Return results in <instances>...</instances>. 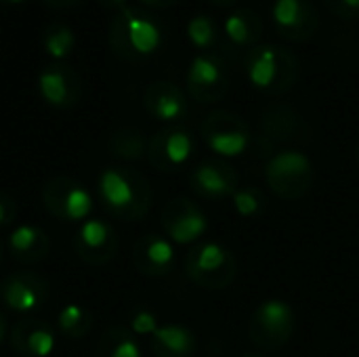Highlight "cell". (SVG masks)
Masks as SVG:
<instances>
[{
  "label": "cell",
  "mask_w": 359,
  "mask_h": 357,
  "mask_svg": "<svg viewBox=\"0 0 359 357\" xmlns=\"http://www.w3.org/2000/svg\"><path fill=\"white\" fill-rule=\"evenodd\" d=\"M242 357H267V356H263V353H246V356H242Z\"/></svg>",
  "instance_id": "40"
},
{
  "label": "cell",
  "mask_w": 359,
  "mask_h": 357,
  "mask_svg": "<svg viewBox=\"0 0 359 357\" xmlns=\"http://www.w3.org/2000/svg\"><path fill=\"white\" fill-rule=\"evenodd\" d=\"M187 40L202 53H212L223 42V29L210 15H194L187 21Z\"/></svg>",
  "instance_id": "26"
},
{
  "label": "cell",
  "mask_w": 359,
  "mask_h": 357,
  "mask_svg": "<svg viewBox=\"0 0 359 357\" xmlns=\"http://www.w3.org/2000/svg\"><path fill=\"white\" fill-rule=\"evenodd\" d=\"M194 154H196V139L185 126L179 124H168L156 130L147 143L149 164L164 175L183 170L194 158Z\"/></svg>",
  "instance_id": "9"
},
{
  "label": "cell",
  "mask_w": 359,
  "mask_h": 357,
  "mask_svg": "<svg viewBox=\"0 0 359 357\" xmlns=\"http://www.w3.org/2000/svg\"><path fill=\"white\" fill-rule=\"evenodd\" d=\"M101 6H105V8H116V11H120L122 6H124V2L126 0H97Z\"/></svg>",
  "instance_id": "35"
},
{
  "label": "cell",
  "mask_w": 359,
  "mask_h": 357,
  "mask_svg": "<svg viewBox=\"0 0 359 357\" xmlns=\"http://www.w3.org/2000/svg\"><path fill=\"white\" fill-rule=\"evenodd\" d=\"M208 2H212L215 6H223V8H227V6H236L238 2H242V0H208Z\"/></svg>",
  "instance_id": "36"
},
{
  "label": "cell",
  "mask_w": 359,
  "mask_h": 357,
  "mask_svg": "<svg viewBox=\"0 0 359 357\" xmlns=\"http://www.w3.org/2000/svg\"><path fill=\"white\" fill-rule=\"evenodd\" d=\"M42 46L48 57H53L55 61H63L72 55L76 46V34L67 23H50L42 34Z\"/></svg>",
  "instance_id": "28"
},
{
  "label": "cell",
  "mask_w": 359,
  "mask_h": 357,
  "mask_svg": "<svg viewBox=\"0 0 359 357\" xmlns=\"http://www.w3.org/2000/svg\"><path fill=\"white\" fill-rule=\"evenodd\" d=\"M187 95L202 105L221 101L229 90V69L217 53H200L191 59L185 74Z\"/></svg>",
  "instance_id": "10"
},
{
  "label": "cell",
  "mask_w": 359,
  "mask_h": 357,
  "mask_svg": "<svg viewBox=\"0 0 359 357\" xmlns=\"http://www.w3.org/2000/svg\"><path fill=\"white\" fill-rule=\"evenodd\" d=\"M93 324H95L93 314L86 307L76 305V303L63 307L57 316V330L67 341H80L88 337L93 330Z\"/></svg>",
  "instance_id": "27"
},
{
  "label": "cell",
  "mask_w": 359,
  "mask_h": 357,
  "mask_svg": "<svg viewBox=\"0 0 359 357\" xmlns=\"http://www.w3.org/2000/svg\"><path fill=\"white\" fill-rule=\"evenodd\" d=\"M38 93L46 105L55 109H72L82 97V80L65 61H50L38 76Z\"/></svg>",
  "instance_id": "16"
},
{
  "label": "cell",
  "mask_w": 359,
  "mask_h": 357,
  "mask_svg": "<svg viewBox=\"0 0 359 357\" xmlns=\"http://www.w3.org/2000/svg\"><path fill=\"white\" fill-rule=\"evenodd\" d=\"M141 4H145L147 8H168L172 4H177L179 0H139Z\"/></svg>",
  "instance_id": "33"
},
{
  "label": "cell",
  "mask_w": 359,
  "mask_h": 357,
  "mask_svg": "<svg viewBox=\"0 0 359 357\" xmlns=\"http://www.w3.org/2000/svg\"><path fill=\"white\" fill-rule=\"evenodd\" d=\"M156 357H194L198 349L196 335L181 324H164L149 339Z\"/></svg>",
  "instance_id": "23"
},
{
  "label": "cell",
  "mask_w": 359,
  "mask_h": 357,
  "mask_svg": "<svg viewBox=\"0 0 359 357\" xmlns=\"http://www.w3.org/2000/svg\"><path fill=\"white\" fill-rule=\"evenodd\" d=\"M143 107L145 112L164 124L181 122L189 112L187 93L170 80H156L143 93Z\"/></svg>",
  "instance_id": "19"
},
{
  "label": "cell",
  "mask_w": 359,
  "mask_h": 357,
  "mask_svg": "<svg viewBox=\"0 0 359 357\" xmlns=\"http://www.w3.org/2000/svg\"><path fill=\"white\" fill-rule=\"evenodd\" d=\"M50 299V284L36 271H13L0 278V303L15 314L40 311Z\"/></svg>",
  "instance_id": "12"
},
{
  "label": "cell",
  "mask_w": 359,
  "mask_h": 357,
  "mask_svg": "<svg viewBox=\"0 0 359 357\" xmlns=\"http://www.w3.org/2000/svg\"><path fill=\"white\" fill-rule=\"evenodd\" d=\"M223 42L233 50H252L263 38V19L257 11L242 6L229 11L223 21Z\"/></svg>",
  "instance_id": "21"
},
{
  "label": "cell",
  "mask_w": 359,
  "mask_h": 357,
  "mask_svg": "<svg viewBox=\"0 0 359 357\" xmlns=\"http://www.w3.org/2000/svg\"><path fill=\"white\" fill-rule=\"evenodd\" d=\"M107 42L116 57L128 63H139L162 48L164 27L149 11L122 6L109 23Z\"/></svg>",
  "instance_id": "2"
},
{
  "label": "cell",
  "mask_w": 359,
  "mask_h": 357,
  "mask_svg": "<svg viewBox=\"0 0 359 357\" xmlns=\"http://www.w3.org/2000/svg\"><path fill=\"white\" fill-rule=\"evenodd\" d=\"M17 219V202L6 194L0 191V227H8Z\"/></svg>",
  "instance_id": "32"
},
{
  "label": "cell",
  "mask_w": 359,
  "mask_h": 357,
  "mask_svg": "<svg viewBox=\"0 0 359 357\" xmlns=\"http://www.w3.org/2000/svg\"><path fill=\"white\" fill-rule=\"evenodd\" d=\"M147 143L139 126H120L107 139V154L122 162H141L147 158Z\"/></svg>",
  "instance_id": "24"
},
{
  "label": "cell",
  "mask_w": 359,
  "mask_h": 357,
  "mask_svg": "<svg viewBox=\"0 0 359 357\" xmlns=\"http://www.w3.org/2000/svg\"><path fill=\"white\" fill-rule=\"evenodd\" d=\"M265 181L280 200H303L316 185V166L301 149H282L269 158L265 166Z\"/></svg>",
  "instance_id": "5"
},
{
  "label": "cell",
  "mask_w": 359,
  "mask_h": 357,
  "mask_svg": "<svg viewBox=\"0 0 359 357\" xmlns=\"http://www.w3.org/2000/svg\"><path fill=\"white\" fill-rule=\"evenodd\" d=\"M261 139L273 145H294L309 139V124L303 114L288 103H273L261 112Z\"/></svg>",
  "instance_id": "15"
},
{
  "label": "cell",
  "mask_w": 359,
  "mask_h": 357,
  "mask_svg": "<svg viewBox=\"0 0 359 357\" xmlns=\"http://www.w3.org/2000/svg\"><path fill=\"white\" fill-rule=\"evenodd\" d=\"M271 19L276 32L288 42H307L320 29V11L313 0H273Z\"/></svg>",
  "instance_id": "13"
},
{
  "label": "cell",
  "mask_w": 359,
  "mask_h": 357,
  "mask_svg": "<svg viewBox=\"0 0 359 357\" xmlns=\"http://www.w3.org/2000/svg\"><path fill=\"white\" fill-rule=\"evenodd\" d=\"M244 74L255 90L269 97H280L299 84L303 65L299 55L288 46L265 42L246 53Z\"/></svg>",
  "instance_id": "3"
},
{
  "label": "cell",
  "mask_w": 359,
  "mask_h": 357,
  "mask_svg": "<svg viewBox=\"0 0 359 357\" xmlns=\"http://www.w3.org/2000/svg\"><path fill=\"white\" fill-rule=\"evenodd\" d=\"M42 204L50 217L63 223L86 221L93 213V196L74 177H53L42 185Z\"/></svg>",
  "instance_id": "8"
},
{
  "label": "cell",
  "mask_w": 359,
  "mask_h": 357,
  "mask_svg": "<svg viewBox=\"0 0 359 357\" xmlns=\"http://www.w3.org/2000/svg\"><path fill=\"white\" fill-rule=\"evenodd\" d=\"M2 259H4V244H2V240H0V265H2Z\"/></svg>",
  "instance_id": "39"
},
{
  "label": "cell",
  "mask_w": 359,
  "mask_h": 357,
  "mask_svg": "<svg viewBox=\"0 0 359 357\" xmlns=\"http://www.w3.org/2000/svg\"><path fill=\"white\" fill-rule=\"evenodd\" d=\"M231 202H233V210L244 219H257V217L265 215V210L269 206L267 196L255 185L238 187L236 194L231 196Z\"/></svg>",
  "instance_id": "29"
},
{
  "label": "cell",
  "mask_w": 359,
  "mask_h": 357,
  "mask_svg": "<svg viewBox=\"0 0 359 357\" xmlns=\"http://www.w3.org/2000/svg\"><path fill=\"white\" fill-rule=\"evenodd\" d=\"M355 162H358V166H359V141H358V149H355Z\"/></svg>",
  "instance_id": "41"
},
{
  "label": "cell",
  "mask_w": 359,
  "mask_h": 357,
  "mask_svg": "<svg viewBox=\"0 0 359 357\" xmlns=\"http://www.w3.org/2000/svg\"><path fill=\"white\" fill-rule=\"evenodd\" d=\"M185 274L204 290H225L236 282L238 259L225 244L204 240L194 244L185 255Z\"/></svg>",
  "instance_id": "4"
},
{
  "label": "cell",
  "mask_w": 359,
  "mask_h": 357,
  "mask_svg": "<svg viewBox=\"0 0 359 357\" xmlns=\"http://www.w3.org/2000/svg\"><path fill=\"white\" fill-rule=\"evenodd\" d=\"M97 196L101 208L124 223H137L147 217L154 191L147 177L128 166H107L97 177Z\"/></svg>",
  "instance_id": "1"
},
{
  "label": "cell",
  "mask_w": 359,
  "mask_h": 357,
  "mask_svg": "<svg viewBox=\"0 0 359 357\" xmlns=\"http://www.w3.org/2000/svg\"><path fill=\"white\" fill-rule=\"evenodd\" d=\"M4 337H6V318H4V314L0 311V345H2V341H4Z\"/></svg>",
  "instance_id": "37"
},
{
  "label": "cell",
  "mask_w": 359,
  "mask_h": 357,
  "mask_svg": "<svg viewBox=\"0 0 359 357\" xmlns=\"http://www.w3.org/2000/svg\"><path fill=\"white\" fill-rule=\"evenodd\" d=\"M189 187L202 200H210V202L227 200L240 187L238 170L225 158H206L191 168Z\"/></svg>",
  "instance_id": "14"
},
{
  "label": "cell",
  "mask_w": 359,
  "mask_h": 357,
  "mask_svg": "<svg viewBox=\"0 0 359 357\" xmlns=\"http://www.w3.org/2000/svg\"><path fill=\"white\" fill-rule=\"evenodd\" d=\"M326 8L341 19H359V0H322Z\"/></svg>",
  "instance_id": "31"
},
{
  "label": "cell",
  "mask_w": 359,
  "mask_h": 357,
  "mask_svg": "<svg viewBox=\"0 0 359 357\" xmlns=\"http://www.w3.org/2000/svg\"><path fill=\"white\" fill-rule=\"evenodd\" d=\"M160 328L156 311H151L145 305H135L128 311V330L135 337H154V332Z\"/></svg>",
  "instance_id": "30"
},
{
  "label": "cell",
  "mask_w": 359,
  "mask_h": 357,
  "mask_svg": "<svg viewBox=\"0 0 359 357\" xmlns=\"http://www.w3.org/2000/svg\"><path fill=\"white\" fill-rule=\"evenodd\" d=\"M118 248L120 240L116 229L101 219H86L74 236V250L78 259L93 267H101L114 261Z\"/></svg>",
  "instance_id": "17"
},
{
  "label": "cell",
  "mask_w": 359,
  "mask_h": 357,
  "mask_svg": "<svg viewBox=\"0 0 359 357\" xmlns=\"http://www.w3.org/2000/svg\"><path fill=\"white\" fill-rule=\"evenodd\" d=\"M17 2H23V0H0V4H17Z\"/></svg>",
  "instance_id": "38"
},
{
  "label": "cell",
  "mask_w": 359,
  "mask_h": 357,
  "mask_svg": "<svg viewBox=\"0 0 359 357\" xmlns=\"http://www.w3.org/2000/svg\"><path fill=\"white\" fill-rule=\"evenodd\" d=\"M133 265L141 276L164 278L177 265V252L168 238L158 234L141 236L133 246Z\"/></svg>",
  "instance_id": "18"
},
{
  "label": "cell",
  "mask_w": 359,
  "mask_h": 357,
  "mask_svg": "<svg viewBox=\"0 0 359 357\" xmlns=\"http://www.w3.org/2000/svg\"><path fill=\"white\" fill-rule=\"evenodd\" d=\"M202 141L208 145L217 158H238L246 154L252 143V130L248 122L229 109H215L210 112L200 126Z\"/></svg>",
  "instance_id": "7"
},
{
  "label": "cell",
  "mask_w": 359,
  "mask_h": 357,
  "mask_svg": "<svg viewBox=\"0 0 359 357\" xmlns=\"http://www.w3.org/2000/svg\"><path fill=\"white\" fill-rule=\"evenodd\" d=\"M97 357H143L137 337L128 326H109L97 343Z\"/></svg>",
  "instance_id": "25"
},
{
  "label": "cell",
  "mask_w": 359,
  "mask_h": 357,
  "mask_svg": "<svg viewBox=\"0 0 359 357\" xmlns=\"http://www.w3.org/2000/svg\"><path fill=\"white\" fill-rule=\"evenodd\" d=\"M166 238L175 244H198L208 231V217L191 198L179 196L164 204L160 215Z\"/></svg>",
  "instance_id": "11"
},
{
  "label": "cell",
  "mask_w": 359,
  "mask_h": 357,
  "mask_svg": "<svg viewBox=\"0 0 359 357\" xmlns=\"http://www.w3.org/2000/svg\"><path fill=\"white\" fill-rule=\"evenodd\" d=\"M297 330V314L282 299L263 301L248 318V339L261 351H278L290 343Z\"/></svg>",
  "instance_id": "6"
},
{
  "label": "cell",
  "mask_w": 359,
  "mask_h": 357,
  "mask_svg": "<svg viewBox=\"0 0 359 357\" xmlns=\"http://www.w3.org/2000/svg\"><path fill=\"white\" fill-rule=\"evenodd\" d=\"M8 255L21 265H36L50 252V238L36 225H19L11 231L6 242Z\"/></svg>",
  "instance_id": "22"
},
{
  "label": "cell",
  "mask_w": 359,
  "mask_h": 357,
  "mask_svg": "<svg viewBox=\"0 0 359 357\" xmlns=\"http://www.w3.org/2000/svg\"><path fill=\"white\" fill-rule=\"evenodd\" d=\"M55 330L40 318L19 320L8 335L11 349L21 357H48L55 349Z\"/></svg>",
  "instance_id": "20"
},
{
  "label": "cell",
  "mask_w": 359,
  "mask_h": 357,
  "mask_svg": "<svg viewBox=\"0 0 359 357\" xmlns=\"http://www.w3.org/2000/svg\"><path fill=\"white\" fill-rule=\"evenodd\" d=\"M80 2L82 0H44V4H48L50 8H72Z\"/></svg>",
  "instance_id": "34"
}]
</instances>
